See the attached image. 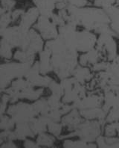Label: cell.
Wrapping results in <instances>:
<instances>
[{"label": "cell", "instance_id": "cell-31", "mask_svg": "<svg viewBox=\"0 0 119 148\" xmlns=\"http://www.w3.org/2000/svg\"><path fill=\"white\" fill-rule=\"evenodd\" d=\"M12 22V16H11V11L4 13L1 14V21H0V26L1 30L5 29L7 25Z\"/></svg>", "mask_w": 119, "mask_h": 148}, {"label": "cell", "instance_id": "cell-1", "mask_svg": "<svg viewBox=\"0 0 119 148\" xmlns=\"http://www.w3.org/2000/svg\"><path fill=\"white\" fill-rule=\"evenodd\" d=\"M45 48L51 53V66L58 77L63 79L73 73L78 63V51L71 49L58 37L47 42Z\"/></svg>", "mask_w": 119, "mask_h": 148}, {"label": "cell", "instance_id": "cell-33", "mask_svg": "<svg viewBox=\"0 0 119 148\" xmlns=\"http://www.w3.org/2000/svg\"><path fill=\"white\" fill-rule=\"evenodd\" d=\"M15 2L13 0H2V8H1V14L4 13L11 11L13 8L14 7Z\"/></svg>", "mask_w": 119, "mask_h": 148}, {"label": "cell", "instance_id": "cell-3", "mask_svg": "<svg viewBox=\"0 0 119 148\" xmlns=\"http://www.w3.org/2000/svg\"><path fill=\"white\" fill-rule=\"evenodd\" d=\"M1 36L12 47H20L26 50L30 42L29 30L22 25L1 30Z\"/></svg>", "mask_w": 119, "mask_h": 148}, {"label": "cell", "instance_id": "cell-18", "mask_svg": "<svg viewBox=\"0 0 119 148\" xmlns=\"http://www.w3.org/2000/svg\"><path fill=\"white\" fill-rule=\"evenodd\" d=\"M80 113L81 116L87 119L99 118L100 121H104V117H106L107 114V112L103 110V108H100L99 107L80 110Z\"/></svg>", "mask_w": 119, "mask_h": 148}, {"label": "cell", "instance_id": "cell-38", "mask_svg": "<svg viewBox=\"0 0 119 148\" xmlns=\"http://www.w3.org/2000/svg\"><path fill=\"white\" fill-rule=\"evenodd\" d=\"M24 11L22 9H18V10H16V11H13L11 12V16H12V22L13 21H15L17 19L20 17L21 15H22L24 14Z\"/></svg>", "mask_w": 119, "mask_h": 148}, {"label": "cell", "instance_id": "cell-12", "mask_svg": "<svg viewBox=\"0 0 119 148\" xmlns=\"http://www.w3.org/2000/svg\"><path fill=\"white\" fill-rule=\"evenodd\" d=\"M104 10L112 20V30L119 38V0H117L116 5L107 8Z\"/></svg>", "mask_w": 119, "mask_h": 148}, {"label": "cell", "instance_id": "cell-27", "mask_svg": "<svg viewBox=\"0 0 119 148\" xmlns=\"http://www.w3.org/2000/svg\"><path fill=\"white\" fill-rule=\"evenodd\" d=\"M15 121L12 117L10 118L7 116H2L1 117V123H0V127L2 130H11L14 128Z\"/></svg>", "mask_w": 119, "mask_h": 148}, {"label": "cell", "instance_id": "cell-15", "mask_svg": "<svg viewBox=\"0 0 119 148\" xmlns=\"http://www.w3.org/2000/svg\"><path fill=\"white\" fill-rule=\"evenodd\" d=\"M104 56L97 49L89 51L86 54H83L80 58V63L83 66L89 64H96L101 58H103Z\"/></svg>", "mask_w": 119, "mask_h": 148}, {"label": "cell", "instance_id": "cell-35", "mask_svg": "<svg viewBox=\"0 0 119 148\" xmlns=\"http://www.w3.org/2000/svg\"><path fill=\"white\" fill-rule=\"evenodd\" d=\"M69 5L80 8L88 4V0H65Z\"/></svg>", "mask_w": 119, "mask_h": 148}, {"label": "cell", "instance_id": "cell-23", "mask_svg": "<svg viewBox=\"0 0 119 148\" xmlns=\"http://www.w3.org/2000/svg\"><path fill=\"white\" fill-rule=\"evenodd\" d=\"M14 57L16 59L19 60L22 63H28L30 64H31L34 61V54H32L25 50L16 52Z\"/></svg>", "mask_w": 119, "mask_h": 148}, {"label": "cell", "instance_id": "cell-10", "mask_svg": "<svg viewBox=\"0 0 119 148\" xmlns=\"http://www.w3.org/2000/svg\"><path fill=\"white\" fill-rule=\"evenodd\" d=\"M103 99H104V97L103 95L100 94H92L74 102L73 107L79 110L96 108L100 106Z\"/></svg>", "mask_w": 119, "mask_h": 148}, {"label": "cell", "instance_id": "cell-26", "mask_svg": "<svg viewBox=\"0 0 119 148\" xmlns=\"http://www.w3.org/2000/svg\"><path fill=\"white\" fill-rule=\"evenodd\" d=\"M66 147H95L96 145L92 143L87 144V141L81 140V141H65L63 144Z\"/></svg>", "mask_w": 119, "mask_h": 148}, {"label": "cell", "instance_id": "cell-20", "mask_svg": "<svg viewBox=\"0 0 119 148\" xmlns=\"http://www.w3.org/2000/svg\"><path fill=\"white\" fill-rule=\"evenodd\" d=\"M72 75H74L76 79L81 84H83L86 82L90 81L92 78V75L90 73V71L88 68L83 67H76Z\"/></svg>", "mask_w": 119, "mask_h": 148}, {"label": "cell", "instance_id": "cell-6", "mask_svg": "<svg viewBox=\"0 0 119 148\" xmlns=\"http://www.w3.org/2000/svg\"><path fill=\"white\" fill-rule=\"evenodd\" d=\"M103 121H93V122H82L74 130L75 136L87 142H92L97 138L101 133V125Z\"/></svg>", "mask_w": 119, "mask_h": 148}, {"label": "cell", "instance_id": "cell-4", "mask_svg": "<svg viewBox=\"0 0 119 148\" xmlns=\"http://www.w3.org/2000/svg\"><path fill=\"white\" fill-rule=\"evenodd\" d=\"M28 63H11L1 65V89L4 90L7 86L11 79L26 75L31 68Z\"/></svg>", "mask_w": 119, "mask_h": 148}, {"label": "cell", "instance_id": "cell-16", "mask_svg": "<svg viewBox=\"0 0 119 148\" xmlns=\"http://www.w3.org/2000/svg\"><path fill=\"white\" fill-rule=\"evenodd\" d=\"M40 72L43 74H46L53 71L51 66V53L49 49L45 48V50L42 51L40 53Z\"/></svg>", "mask_w": 119, "mask_h": 148}, {"label": "cell", "instance_id": "cell-14", "mask_svg": "<svg viewBox=\"0 0 119 148\" xmlns=\"http://www.w3.org/2000/svg\"><path fill=\"white\" fill-rule=\"evenodd\" d=\"M51 119L48 116L43 115L39 118H34L29 122L31 128L35 134H40L44 132L48 127V125L51 122Z\"/></svg>", "mask_w": 119, "mask_h": 148}, {"label": "cell", "instance_id": "cell-40", "mask_svg": "<svg viewBox=\"0 0 119 148\" xmlns=\"http://www.w3.org/2000/svg\"><path fill=\"white\" fill-rule=\"evenodd\" d=\"M1 147H16L15 144L12 141H7V142L1 145Z\"/></svg>", "mask_w": 119, "mask_h": 148}, {"label": "cell", "instance_id": "cell-19", "mask_svg": "<svg viewBox=\"0 0 119 148\" xmlns=\"http://www.w3.org/2000/svg\"><path fill=\"white\" fill-rule=\"evenodd\" d=\"M15 132H16L18 139H20V140H23L28 136L34 137V136L35 135L29 123H18Z\"/></svg>", "mask_w": 119, "mask_h": 148}, {"label": "cell", "instance_id": "cell-2", "mask_svg": "<svg viewBox=\"0 0 119 148\" xmlns=\"http://www.w3.org/2000/svg\"><path fill=\"white\" fill-rule=\"evenodd\" d=\"M69 14L66 22L74 25H83L87 29L95 31L101 25L108 24L110 17L106 11L96 8H79L69 5L67 8Z\"/></svg>", "mask_w": 119, "mask_h": 148}, {"label": "cell", "instance_id": "cell-8", "mask_svg": "<svg viewBox=\"0 0 119 148\" xmlns=\"http://www.w3.org/2000/svg\"><path fill=\"white\" fill-rule=\"evenodd\" d=\"M96 43V36L88 31L76 32L75 47L78 52H89L92 50Z\"/></svg>", "mask_w": 119, "mask_h": 148}, {"label": "cell", "instance_id": "cell-39", "mask_svg": "<svg viewBox=\"0 0 119 148\" xmlns=\"http://www.w3.org/2000/svg\"><path fill=\"white\" fill-rule=\"evenodd\" d=\"M24 146L25 147H39L40 145H38L37 142L35 143L32 141H28V140H26L24 144Z\"/></svg>", "mask_w": 119, "mask_h": 148}, {"label": "cell", "instance_id": "cell-28", "mask_svg": "<svg viewBox=\"0 0 119 148\" xmlns=\"http://www.w3.org/2000/svg\"><path fill=\"white\" fill-rule=\"evenodd\" d=\"M116 131L119 132V123L117 121L112 122L110 124H108L106 127V135L108 137H112V136H116Z\"/></svg>", "mask_w": 119, "mask_h": 148}, {"label": "cell", "instance_id": "cell-29", "mask_svg": "<svg viewBox=\"0 0 119 148\" xmlns=\"http://www.w3.org/2000/svg\"><path fill=\"white\" fill-rule=\"evenodd\" d=\"M49 132L52 133L54 136H59L61 133L62 128H63V124H60L57 123V121H51L49 125H48Z\"/></svg>", "mask_w": 119, "mask_h": 148}, {"label": "cell", "instance_id": "cell-32", "mask_svg": "<svg viewBox=\"0 0 119 148\" xmlns=\"http://www.w3.org/2000/svg\"><path fill=\"white\" fill-rule=\"evenodd\" d=\"M0 139L2 142L3 141H14L15 139H18V138H17L16 132H12L10 130H7L1 133Z\"/></svg>", "mask_w": 119, "mask_h": 148}, {"label": "cell", "instance_id": "cell-24", "mask_svg": "<svg viewBox=\"0 0 119 148\" xmlns=\"http://www.w3.org/2000/svg\"><path fill=\"white\" fill-rule=\"evenodd\" d=\"M55 139L53 136H49L47 134L42 132L37 138V144L40 146H46L51 147L54 144Z\"/></svg>", "mask_w": 119, "mask_h": 148}, {"label": "cell", "instance_id": "cell-13", "mask_svg": "<svg viewBox=\"0 0 119 148\" xmlns=\"http://www.w3.org/2000/svg\"><path fill=\"white\" fill-rule=\"evenodd\" d=\"M29 37H30V42L28 47L25 51L29 53L35 54V53L42 50L43 48V40L40 35L37 34L34 29L29 30Z\"/></svg>", "mask_w": 119, "mask_h": 148}, {"label": "cell", "instance_id": "cell-11", "mask_svg": "<svg viewBox=\"0 0 119 148\" xmlns=\"http://www.w3.org/2000/svg\"><path fill=\"white\" fill-rule=\"evenodd\" d=\"M80 115H81L80 113H78L77 110L73 109L71 111L69 114L63 117L62 120V124L63 126L66 127L69 130H75L78 126L83 122V119Z\"/></svg>", "mask_w": 119, "mask_h": 148}, {"label": "cell", "instance_id": "cell-25", "mask_svg": "<svg viewBox=\"0 0 119 148\" xmlns=\"http://www.w3.org/2000/svg\"><path fill=\"white\" fill-rule=\"evenodd\" d=\"M12 47L11 44L2 38L1 41V49H0L1 56L2 58L9 59L12 57Z\"/></svg>", "mask_w": 119, "mask_h": 148}, {"label": "cell", "instance_id": "cell-21", "mask_svg": "<svg viewBox=\"0 0 119 148\" xmlns=\"http://www.w3.org/2000/svg\"><path fill=\"white\" fill-rule=\"evenodd\" d=\"M97 144L100 147H119V139L108 136L99 137L97 139Z\"/></svg>", "mask_w": 119, "mask_h": 148}, {"label": "cell", "instance_id": "cell-36", "mask_svg": "<svg viewBox=\"0 0 119 148\" xmlns=\"http://www.w3.org/2000/svg\"><path fill=\"white\" fill-rule=\"evenodd\" d=\"M10 99H11V97H10V96L7 94L2 95V102H1V114H2V115L5 112V111L6 105H7V102L9 101Z\"/></svg>", "mask_w": 119, "mask_h": 148}, {"label": "cell", "instance_id": "cell-22", "mask_svg": "<svg viewBox=\"0 0 119 148\" xmlns=\"http://www.w3.org/2000/svg\"><path fill=\"white\" fill-rule=\"evenodd\" d=\"M33 106L38 114L40 113L42 115L47 116L51 111V107L49 106V101L46 99L38 100Z\"/></svg>", "mask_w": 119, "mask_h": 148}, {"label": "cell", "instance_id": "cell-9", "mask_svg": "<svg viewBox=\"0 0 119 148\" xmlns=\"http://www.w3.org/2000/svg\"><path fill=\"white\" fill-rule=\"evenodd\" d=\"M50 19L47 16H42L39 18L37 24V28L41 33L42 37L47 40L54 39L58 36L57 25L51 21Z\"/></svg>", "mask_w": 119, "mask_h": 148}, {"label": "cell", "instance_id": "cell-30", "mask_svg": "<svg viewBox=\"0 0 119 148\" xmlns=\"http://www.w3.org/2000/svg\"><path fill=\"white\" fill-rule=\"evenodd\" d=\"M49 88H50L51 90L52 91L53 94L59 97H60L64 92V89H63V86L57 83L55 81H53V80L49 85Z\"/></svg>", "mask_w": 119, "mask_h": 148}, {"label": "cell", "instance_id": "cell-37", "mask_svg": "<svg viewBox=\"0 0 119 148\" xmlns=\"http://www.w3.org/2000/svg\"><path fill=\"white\" fill-rule=\"evenodd\" d=\"M110 63H107L105 62H100V63H96L95 64L94 67H93V71H99L101 70H107V68L108 67Z\"/></svg>", "mask_w": 119, "mask_h": 148}, {"label": "cell", "instance_id": "cell-7", "mask_svg": "<svg viewBox=\"0 0 119 148\" xmlns=\"http://www.w3.org/2000/svg\"><path fill=\"white\" fill-rule=\"evenodd\" d=\"M97 49L110 61H112L116 58L117 47L111 34H101L97 40Z\"/></svg>", "mask_w": 119, "mask_h": 148}, {"label": "cell", "instance_id": "cell-34", "mask_svg": "<svg viewBox=\"0 0 119 148\" xmlns=\"http://www.w3.org/2000/svg\"><path fill=\"white\" fill-rule=\"evenodd\" d=\"M117 0H95V4L97 6H101L103 9L112 6Z\"/></svg>", "mask_w": 119, "mask_h": 148}, {"label": "cell", "instance_id": "cell-17", "mask_svg": "<svg viewBox=\"0 0 119 148\" xmlns=\"http://www.w3.org/2000/svg\"><path fill=\"white\" fill-rule=\"evenodd\" d=\"M39 13H40V11H39L37 8H30L27 12L24 13L22 14L20 25L28 29L36 21L38 15H39Z\"/></svg>", "mask_w": 119, "mask_h": 148}, {"label": "cell", "instance_id": "cell-5", "mask_svg": "<svg viewBox=\"0 0 119 148\" xmlns=\"http://www.w3.org/2000/svg\"><path fill=\"white\" fill-rule=\"evenodd\" d=\"M8 114L14 120L15 123H29L38 114L33 105L20 103L8 108Z\"/></svg>", "mask_w": 119, "mask_h": 148}]
</instances>
